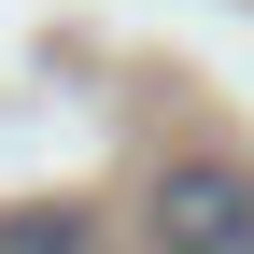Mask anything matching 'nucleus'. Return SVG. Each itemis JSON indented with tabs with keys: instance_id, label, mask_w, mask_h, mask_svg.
I'll list each match as a JSON object with an SVG mask.
<instances>
[{
	"instance_id": "1",
	"label": "nucleus",
	"mask_w": 254,
	"mask_h": 254,
	"mask_svg": "<svg viewBox=\"0 0 254 254\" xmlns=\"http://www.w3.org/2000/svg\"><path fill=\"white\" fill-rule=\"evenodd\" d=\"M141 240L155 254H254V170H226V155H170L141 198Z\"/></svg>"
},
{
	"instance_id": "2",
	"label": "nucleus",
	"mask_w": 254,
	"mask_h": 254,
	"mask_svg": "<svg viewBox=\"0 0 254 254\" xmlns=\"http://www.w3.org/2000/svg\"><path fill=\"white\" fill-rule=\"evenodd\" d=\"M0 254H99L85 212H0Z\"/></svg>"
}]
</instances>
